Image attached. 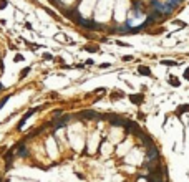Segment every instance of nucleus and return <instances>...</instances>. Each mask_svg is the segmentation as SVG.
Returning a JSON list of instances; mask_svg holds the SVG:
<instances>
[{
    "mask_svg": "<svg viewBox=\"0 0 189 182\" xmlns=\"http://www.w3.org/2000/svg\"><path fill=\"white\" fill-rule=\"evenodd\" d=\"M77 118H80V119H93V118H98L100 119V114H96L95 111H83V113H80V114H77Z\"/></svg>",
    "mask_w": 189,
    "mask_h": 182,
    "instance_id": "1",
    "label": "nucleus"
},
{
    "mask_svg": "<svg viewBox=\"0 0 189 182\" xmlns=\"http://www.w3.org/2000/svg\"><path fill=\"white\" fill-rule=\"evenodd\" d=\"M58 2H60V0H51V4H58Z\"/></svg>",
    "mask_w": 189,
    "mask_h": 182,
    "instance_id": "11",
    "label": "nucleus"
},
{
    "mask_svg": "<svg viewBox=\"0 0 189 182\" xmlns=\"http://www.w3.org/2000/svg\"><path fill=\"white\" fill-rule=\"evenodd\" d=\"M184 76H186V78H188V80H189V70H186V73H184Z\"/></svg>",
    "mask_w": 189,
    "mask_h": 182,
    "instance_id": "10",
    "label": "nucleus"
},
{
    "mask_svg": "<svg viewBox=\"0 0 189 182\" xmlns=\"http://www.w3.org/2000/svg\"><path fill=\"white\" fill-rule=\"evenodd\" d=\"M18 154H20V156H25V154H27V149H20V152H18Z\"/></svg>",
    "mask_w": 189,
    "mask_h": 182,
    "instance_id": "9",
    "label": "nucleus"
},
{
    "mask_svg": "<svg viewBox=\"0 0 189 182\" xmlns=\"http://www.w3.org/2000/svg\"><path fill=\"white\" fill-rule=\"evenodd\" d=\"M133 8H136V10H138V8H141V4H139L138 0H136V2H133Z\"/></svg>",
    "mask_w": 189,
    "mask_h": 182,
    "instance_id": "6",
    "label": "nucleus"
},
{
    "mask_svg": "<svg viewBox=\"0 0 189 182\" xmlns=\"http://www.w3.org/2000/svg\"><path fill=\"white\" fill-rule=\"evenodd\" d=\"M139 73H141V75H146V76L151 75V71H149L148 68H146V66H141V68H139Z\"/></svg>",
    "mask_w": 189,
    "mask_h": 182,
    "instance_id": "3",
    "label": "nucleus"
},
{
    "mask_svg": "<svg viewBox=\"0 0 189 182\" xmlns=\"http://www.w3.org/2000/svg\"><path fill=\"white\" fill-rule=\"evenodd\" d=\"M171 85H173V86H179L178 78H174V76H171Z\"/></svg>",
    "mask_w": 189,
    "mask_h": 182,
    "instance_id": "4",
    "label": "nucleus"
},
{
    "mask_svg": "<svg viewBox=\"0 0 189 182\" xmlns=\"http://www.w3.org/2000/svg\"><path fill=\"white\" fill-rule=\"evenodd\" d=\"M106 118L108 119H111L110 123H111L113 126H124V121H123L119 116H113V114H110V116H106Z\"/></svg>",
    "mask_w": 189,
    "mask_h": 182,
    "instance_id": "2",
    "label": "nucleus"
},
{
    "mask_svg": "<svg viewBox=\"0 0 189 182\" xmlns=\"http://www.w3.org/2000/svg\"><path fill=\"white\" fill-rule=\"evenodd\" d=\"M7 99H8V96H7V98H4V99L0 101V109H2V106H4V104H5V103H7Z\"/></svg>",
    "mask_w": 189,
    "mask_h": 182,
    "instance_id": "8",
    "label": "nucleus"
},
{
    "mask_svg": "<svg viewBox=\"0 0 189 182\" xmlns=\"http://www.w3.org/2000/svg\"><path fill=\"white\" fill-rule=\"evenodd\" d=\"M163 65H168V66H174L176 61H169V60H163Z\"/></svg>",
    "mask_w": 189,
    "mask_h": 182,
    "instance_id": "5",
    "label": "nucleus"
},
{
    "mask_svg": "<svg viewBox=\"0 0 189 182\" xmlns=\"http://www.w3.org/2000/svg\"><path fill=\"white\" fill-rule=\"evenodd\" d=\"M131 99H133L134 103H139L141 101V96H131Z\"/></svg>",
    "mask_w": 189,
    "mask_h": 182,
    "instance_id": "7",
    "label": "nucleus"
}]
</instances>
